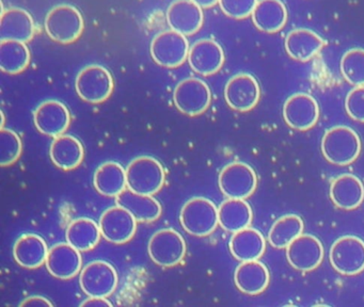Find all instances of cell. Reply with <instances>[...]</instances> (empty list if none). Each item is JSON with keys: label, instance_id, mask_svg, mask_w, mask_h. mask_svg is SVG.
<instances>
[{"label": "cell", "instance_id": "obj_1", "mask_svg": "<svg viewBox=\"0 0 364 307\" xmlns=\"http://www.w3.org/2000/svg\"><path fill=\"white\" fill-rule=\"evenodd\" d=\"M323 157L336 166L353 163L361 151V140L355 130L347 126H336L323 134L321 140Z\"/></svg>", "mask_w": 364, "mask_h": 307}, {"label": "cell", "instance_id": "obj_2", "mask_svg": "<svg viewBox=\"0 0 364 307\" xmlns=\"http://www.w3.org/2000/svg\"><path fill=\"white\" fill-rule=\"evenodd\" d=\"M46 31L53 41L61 44L75 42L84 31L82 15L75 6L59 4L46 17Z\"/></svg>", "mask_w": 364, "mask_h": 307}, {"label": "cell", "instance_id": "obj_3", "mask_svg": "<svg viewBox=\"0 0 364 307\" xmlns=\"http://www.w3.org/2000/svg\"><path fill=\"white\" fill-rule=\"evenodd\" d=\"M127 187L136 193L154 195L165 183V170L150 156L136 158L127 168Z\"/></svg>", "mask_w": 364, "mask_h": 307}, {"label": "cell", "instance_id": "obj_4", "mask_svg": "<svg viewBox=\"0 0 364 307\" xmlns=\"http://www.w3.org/2000/svg\"><path fill=\"white\" fill-rule=\"evenodd\" d=\"M180 220L188 234L196 237L208 236L218 225V209L208 198H193L185 203Z\"/></svg>", "mask_w": 364, "mask_h": 307}, {"label": "cell", "instance_id": "obj_5", "mask_svg": "<svg viewBox=\"0 0 364 307\" xmlns=\"http://www.w3.org/2000/svg\"><path fill=\"white\" fill-rule=\"evenodd\" d=\"M75 87L82 100L89 104H101L112 95L114 79L107 68L91 64L78 72Z\"/></svg>", "mask_w": 364, "mask_h": 307}, {"label": "cell", "instance_id": "obj_6", "mask_svg": "<svg viewBox=\"0 0 364 307\" xmlns=\"http://www.w3.org/2000/svg\"><path fill=\"white\" fill-rule=\"evenodd\" d=\"M189 50L191 47L185 36L174 30L157 34L151 44L153 60L164 68H176L182 65L188 58Z\"/></svg>", "mask_w": 364, "mask_h": 307}, {"label": "cell", "instance_id": "obj_7", "mask_svg": "<svg viewBox=\"0 0 364 307\" xmlns=\"http://www.w3.org/2000/svg\"><path fill=\"white\" fill-rule=\"evenodd\" d=\"M148 251L151 259L159 266H174L184 258L186 243L180 232L172 228H165L151 237Z\"/></svg>", "mask_w": 364, "mask_h": 307}, {"label": "cell", "instance_id": "obj_8", "mask_svg": "<svg viewBox=\"0 0 364 307\" xmlns=\"http://www.w3.org/2000/svg\"><path fill=\"white\" fill-rule=\"evenodd\" d=\"M257 177L255 170L244 162H232L219 174V187L229 198L245 200L257 189Z\"/></svg>", "mask_w": 364, "mask_h": 307}, {"label": "cell", "instance_id": "obj_9", "mask_svg": "<svg viewBox=\"0 0 364 307\" xmlns=\"http://www.w3.org/2000/svg\"><path fill=\"white\" fill-rule=\"evenodd\" d=\"M176 108L189 117H197L208 110L212 102L210 87L201 79H184L173 93Z\"/></svg>", "mask_w": 364, "mask_h": 307}, {"label": "cell", "instance_id": "obj_10", "mask_svg": "<svg viewBox=\"0 0 364 307\" xmlns=\"http://www.w3.org/2000/svg\"><path fill=\"white\" fill-rule=\"evenodd\" d=\"M332 266L343 275H355L364 270V241L355 236H344L330 249Z\"/></svg>", "mask_w": 364, "mask_h": 307}, {"label": "cell", "instance_id": "obj_11", "mask_svg": "<svg viewBox=\"0 0 364 307\" xmlns=\"http://www.w3.org/2000/svg\"><path fill=\"white\" fill-rule=\"evenodd\" d=\"M80 287L89 296H112L118 285V274L112 264L95 260L82 269L80 276Z\"/></svg>", "mask_w": 364, "mask_h": 307}, {"label": "cell", "instance_id": "obj_12", "mask_svg": "<svg viewBox=\"0 0 364 307\" xmlns=\"http://www.w3.org/2000/svg\"><path fill=\"white\" fill-rule=\"evenodd\" d=\"M137 220L124 207H110L104 211L100 219V230L104 239L114 243L123 244L133 238L137 230Z\"/></svg>", "mask_w": 364, "mask_h": 307}, {"label": "cell", "instance_id": "obj_13", "mask_svg": "<svg viewBox=\"0 0 364 307\" xmlns=\"http://www.w3.org/2000/svg\"><path fill=\"white\" fill-rule=\"evenodd\" d=\"M261 97L259 82L252 75L240 72L232 77L225 87L227 104L233 110L247 112L255 108Z\"/></svg>", "mask_w": 364, "mask_h": 307}, {"label": "cell", "instance_id": "obj_14", "mask_svg": "<svg viewBox=\"0 0 364 307\" xmlns=\"http://www.w3.org/2000/svg\"><path fill=\"white\" fill-rule=\"evenodd\" d=\"M283 117L287 125L293 129L300 131L310 129L318 121V104L309 94H293L284 102Z\"/></svg>", "mask_w": 364, "mask_h": 307}, {"label": "cell", "instance_id": "obj_15", "mask_svg": "<svg viewBox=\"0 0 364 307\" xmlns=\"http://www.w3.org/2000/svg\"><path fill=\"white\" fill-rule=\"evenodd\" d=\"M287 258L296 270L301 272L314 270L323 262V244L312 235H300L287 247Z\"/></svg>", "mask_w": 364, "mask_h": 307}, {"label": "cell", "instance_id": "obj_16", "mask_svg": "<svg viewBox=\"0 0 364 307\" xmlns=\"http://www.w3.org/2000/svg\"><path fill=\"white\" fill-rule=\"evenodd\" d=\"M36 127L48 136H61L71 124L69 109L58 100H46L38 106L33 113Z\"/></svg>", "mask_w": 364, "mask_h": 307}, {"label": "cell", "instance_id": "obj_17", "mask_svg": "<svg viewBox=\"0 0 364 307\" xmlns=\"http://www.w3.org/2000/svg\"><path fill=\"white\" fill-rule=\"evenodd\" d=\"M191 68L202 76L216 74L225 63L223 47L213 40L202 38L191 47L188 55Z\"/></svg>", "mask_w": 364, "mask_h": 307}, {"label": "cell", "instance_id": "obj_18", "mask_svg": "<svg viewBox=\"0 0 364 307\" xmlns=\"http://www.w3.org/2000/svg\"><path fill=\"white\" fill-rule=\"evenodd\" d=\"M167 21L171 30L185 36H193L203 25V12L193 0H176L168 8Z\"/></svg>", "mask_w": 364, "mask_h": 307}, {"label": "cell", "instance_id": "obj_19", "mask_svg": "<svg viewBox=\"0 0 364 307\" xmlns=\"http://www.w3.org/2000/svg\"><path fill=\"white\" fill-rule=\"evenodd\" d=\"M70 243H57L48 249L46 266L53 276L60 279H73L82 269V255Z\"/></svg>", "mask_w": 364, "mask_h": 307}, {"label": "cell", "instance_id": "obj_20", "mask_svg": "<svg viewBox=\"0 0 364 307\" xmlns=\"http://www.w3.org/2000/svg\"><path fill=\"white\" fill-rule=\"evenodd\" d=\"M36 33L35 21L27 11L11 8L4 10L0 21V41H20L27 43Z\"/></svg>", "mask_w": 364, "mask_h": 307}, {"label": "cell", "instance_id": "obj_21", "mask_svg": "<svg viewBox=\"0 0 364 307\" xmlns=\"http://www.w3.org/2000/svg\"><path fill=\"white\" fill-rule=\"evenodd\" d=\"M323 38L310 29L298 28L291 30L285 38V50L291 59L306 62L323 49Z\"/></svg>", "mask_w": 364, "mask_h": 307}, {"label": "cell", "instance_id": "obj_22", "mask_svg": "<svg viewBox=\"0 0 364 307\" xmlns=\"http://www.w3.org/2000/svg\"><path fill=\"white\" fill-rule=\"evenodd\" d=\"M330 198L338 208L353 210L363 202V183L355 175H341L332 181Z\"/></svg>", "mask_w": 364, "mask_h": 307}, {"label": "cell", "instance_id": "obj_23", "mask_svg": "<svg viewBox=\"0 0 364 307\" xmlns=\"http://www.w3.org/2000/svg\"><path fill=\"white\" fill-rule=\"evenodd\" d=\"M269 279L267 266L257 260L242 262L234 273L236 287L250 296L263 292L267 288Z\"/></svg>", "mask_w": 364, "mask_h": 307}, {"label": "cell", "instance_id": "obj_24", "mask_svg": "<svg viewBox=\"0 0 364 307\" xmlns=\"http://www.w3.org/2000/svg\"><path fill=\"white\" fill-rule=\"evenodd\" d=\"M251 16L257 29L276 33L287 25V9L281 0H259Z\"/></svg>", "mask_w": 364, "mask_h": 307}, {"label": "cell", "instance_id": "obj_25", "mask_svg": "<svg viewBox=\"0 0 364 307\" xmlns=\"http://www.w3.org/2000/svg\"><path fill=\"white\" fill-rule=\"evenodd\" d=\"M117 205L124 207L138 222H153L161 215V206L153 195L124 190L116 198Z\"/></svg>", "mask_w": 364, "mask_h": 307}, {"label": "cell", "instance_id": "obj_26", "mask_svg": "<svg viewBox=\"0 0 364 307\" xmlns=\"http://www.w3.org/2000/svg\"><path fill=\"white\" fill-rule=\"evenodd\" d=\"M48 249L46 241L36 234H25L16 240L14 256L20 266L36 269L46 262Z\"/></svg>", "mask_w": 364, "mask_h": 307}, {"label": "cell", "instance_id": "obj_27", "mask_svg": "<svg viewBox=\"0 0 364 307\" xmlns=\"http://www.w3.org/2000/svg\"><path fill=\"white\" fill-rule=\"evenodd\" d=\"M84 147L77 138L61 134L50 145V155L55 166L65 171L74 170L84 159Z\"/></svg>", "mask_w": 364, "mask_h": 307}, {"label": "cell", "instance_id": "obj_28", "mask_svg": "<svg viewBox=\"0 0 364 307\" xmlns=\"http://www.w3.org/2000/svg\"><path fill=\"white\" fill-rule=\"evenodd\" d=\"M266 249L263 235L255 228L247 227L234 232L230 241V251L240 262L257 260Z\"/></svg>", "mask_w": 364, "mask_h": 307}, {"label": "cell", "instance_id": "obj_29", "mask_svg": "<svg viewBox=\"0 0 364 307\" xmlns=\"http://www.w3.org/2000/svg\"><path fill=\"white\" fill-rule=\"evenodd\" d=\"M219 224L229 232H237L249 227L252 222V209L245 200L230 198L218 209Z\"/></svg>", "mask_w": 364, "mask_h": 307}, {"label": "cell", "instance_id": "obj_30", "mask_svg": "<svg viewBox=\"0 0 364 307\" xmlns=\"http://www.w3.org/2000/svg\"><path fill=\"white\" fill-rule=\"evenodd\" d=\"M93 183L102 195L117 198L127 188V170L117 162H105L95 171Z\"/></svg>", "mask_w": 364, "mask_h": 307}, {"label": "cell", "instance_id": "obj_31", "mask_svg": "<svg viewBox=\"0 0 364 307\" xmlns=\"http://www.w3.org/2000/svg\"><path fill=\"white\" fill-rule=\"evenodd\" d=\"M31 63V51L26 43L20 41L0 42V68L4 72L16 75L26 70Z\"/></svg>", "mask_w": 364, "mask_h": 307}, {"label": "cell", "instance_id": "obj_32", "mask_svg": "<svg viewBox=\"0 0 364 307\" xmlns=\"http://www.w3.org/2000/svg\"><path fill=\"white\" fill-rule=\"evenodd\" d=\"M100 226L88 217H80L71 222L67 230V241L80 252L95 249L101 238Z\"/></svg>", "mask_w": 364, "mask_h": 307}, {"label": "cell", "instance_id": "obj_33", "mask_svg": "<svg viewBox=\"0 0 364 307\" xmlns=\"http://www.w3.org/2000/svg\"><path fill=\"white\" fill-rule=\"evenodd\" d=\"M304 221L296 215H287L274 222L268 234V241L276 249H287L304 232Z\"/></svg>", "mask_w": 364, "mask_h": 307}, {"label": "cell", "instance_id": "obj_34", "mask_svg": "<svg viewBox=\"0 0 364 307\" xmlns=\"http://www.w3.org/2000/svg\"><path fill=\"white\" fill-rule=\"evenodd\" d=\"M341 72L349 85L355 87L364 85V49L347 50L341 60Z\"/></svg>", "mask_w": 364, "mask_h": 307}, {"label": "cell", "instance_id": "obj_35", "mask_svg": "<svg viewBox=\"0 0 364 307\" xmlns=\"http://www.w3.org/2000/svg\"><path fill=\"white\" fill-rule=\"evenodd\" d=\"M20 136L11 129L1 128L0 132V164L8 166L18 161L22 154Z\"/></svg>", "mask_w": 364, "mask_h": 307}, {"label": "cell", "instance_id": "obj_36", "mask_svg": "<svg viewBox=\"0 0 364 307\" xmlns=\"http://www.w3.org/2000/svg\"><path fill=\"white\" fill-rule=\"evenodd\" d=\"M259 0H219L221 10L228 17L246 18L252 15Z\"/></svg>", "mask_w": 364, "mask_h": 307}, {"label": "cell", "instance_id": "obj_37", "mask_svg": "<svg viewBox=\"0 0 364 307\" xmlns=\"http://www.w3.org/2000/svg\"><path fill=\"white\" fill-rule=\"evenodd\" d=\"M345 108L351 119L364 123V85L355 87L347 94Z\"/></svg>", "mask_w": 364, "mask_h": 307}, {"label": "cell", "instance_id": "obj_38", "mask_svg": "<svg viewBox=\"0 0 364 307\" xmlns=\"http://www.w3.org/2000/svg\"><path fill=\"white\" fill-rule=\"evenodd\" d=\"M20 305L21 306H33V305L35 306H54V303L44 296H33L25 298Z\"/></svg>", "mask_w": 364, "mask_h": 307}, {"label": "cell", "instance_id": "obj_39", "mask_svg": "<svg viewBox=\"0 0 364 307\" xmlns=\"http://www.w3.org/2000/svg\"><path fill=\"white\" fill-rule=\"evenodd\" d=\"M82 306H112V303L108 301L105 296H90L82 303Z\"/></svg>", "mask_w": 364, "mask_h": 307}, {"label": "cell", "instance_id": "obj_40", "mask_svg": "<svg viewBox=\"0 0 364 307\" xmlns=\"http://www.w3.org/2000/svg\"><path fill=\"white\" fill-rule=\"evenodd\" d=\"M193 1L202 9H208L218 4L219 0H193Z\"/></svg>", "mask_w": 364, "mask_h": 307}]
</instances>
